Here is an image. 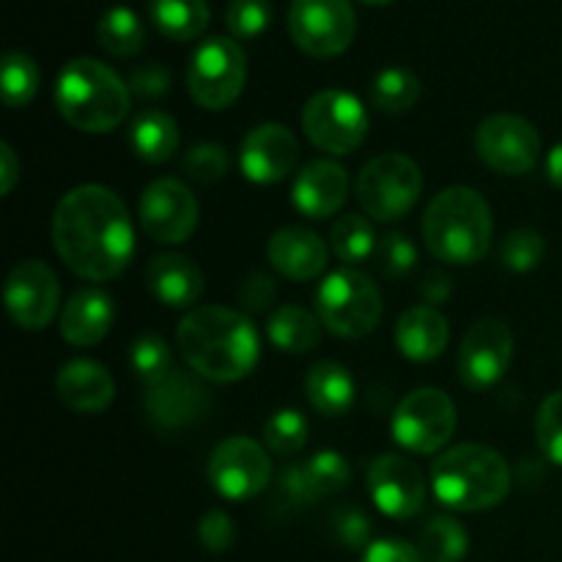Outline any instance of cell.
I'll use <instances>...</instances> for the list:
<instances>
[{"label": "cell", "instance_id": "6da1fadb", "mask_svg": "<svg viewBox=\"0 0 562 562\" xmlns=\"http://www.w3.org/2000/svg\"><path fill=\"white\" fill-rule=\"evenodd\" d=\"M53 245L77 278H119L135 252L130 212L113 190L82 184L66 192L53 214Z\"/></svg>", "mask_w": 562, "mask_h": 562}, {"label": "cell", "instance_id": "7a4b0ae2", "mask_svg": "<svg viewBox=\"0 0 562 562\" xmlns=\"http://www.w3.org/2000/svg\"><path fill=\"white\" fill-rule=\"evenodd\" d=\"M176 344L190 371L220 384L250 376L261 357V340L250 316L220 305H203L187 313Z\"/></svg>", "mask_w": 562, "mask_h": 562}, {"label": "cell", "instance_id": "3957f363", "mask_svg": "<svg viewBox=\"0 0 562 562\" xmlns=\"http://www.w3.org/2000/svg\"><path fill=\"white\" fill-rule=\"evenodd\" d=\"M423 236L434 258L456 267H472L483 261L492 247V206L472 187H448L428 203Z\"/></svg>", "mask_w": 562, "mask_h": 562}, {"label": "cell", "instance_id": "277c9868", "mask_svg": "<svg viewBox=\"0 0 562 562\" xmlns=\"http://www.w3.org/2000/svg\"><path fill=\"white\" fill-rule=\"evenodd\" d=\"M130 86L97 58H75L60 69L55 104L60 119L88 135H104L130 115Z\"/></svg>", "mask_w": 562, "mask_h": 562}, {"label": "cell", "instance_id": "5b68a950", "mask_svg": "<svg viewBox=\"0 0 562 562\" xmlns=\"http://www.w3.org/2000/svg\"><path fill=\"white\" fill-rule=\"evenodd\" d=\"M431 486L442 505L464 514L488 510L510 488L508 461L486 445H459L431 464Z\"/></svg>", "mask_w": 562, "mask_h": 562}, {"label": "cell", "instance_id": "8992f818", "mask_svg": "<svg viewBox=\"0 0 562 562\" xmlns=\"http://www.w3.org/2000/svg\"><path fill=\"white\" fill-rule=\"evenodd\" d=\"M316 311L324 327L338 338H366L382 322V294L360 269H338L324 278L316 294Z\"/></svg>", "mask_w": 562, "mask_h": 562}, {"label": "cell", "instance_id": "52a82bcc", "mask_svg": "<svg viewBox=\"0 0 562 562\" xmlns=\"http://www.w3.org/2000/svg\"><path fill=\"white\" fill-rule=\"evenodd\" d=\"M423 173L404 154H379L357 176V201L376 223H395L417 206Z\"/></svg>", "mask_w": 562, "mask_h": 562}, {"label": "cell", "instance_id": "ba28073f", "mask_svg": "<svg viewBox=\"0 0 562 562\" xmlns=\"http://www.w3.org/2000/svg\"><path fill=\"white\" fill-rule=\"evenodd\" d=\"M302 130L307 140L333 157L357 151L368 137V110L349 91H318L302 110Z\"/></svg>", "mask_w": 562, "mask_h": 562}, {"label": "cell", "instance_id": "9c48e42d", "mask_svg": "<svg viewBox=\"0 0 562 562\" xmlns=\"http://www.w3.org/2000/svg\"><path fill=\"white\" fill-rule=\"evenodd\" d=\"M247 80L245 49L234 38H209L192 53L187 69L190 97L206 110H225L239 99Z\"/></svg>", "mask_w": 562, "mask_h": 562}, {"label": "cell", "instance_id": "30bf717a", "mask_svg": "<svg viewBox=\"0 0 562 562\" xmlns=\"http://www.w3.org/2000/svg\"><path fill=\"white\" fill-rule=\"evenodd\" d=\"M456 404L448 393L420 387L406 395L393 415V437L409 453L431 456L456 434Z\"/></svg>", "mask_w": 562, "mask_h": 562}, {"label": "cell", "instance_id": "8fae6325", "mask_svg": "<svg viewBox=\"0 0 562 562\" xmlns=\"http://www.w3.org/2000/svg\"><path fill=\"white\" fill-rule=\"evenodd\" d=\"M289 31L302 53L313 58H335L355 42L357 16L349 0H294Z\"/></svg>", "mask_w": 562, "mask_h": 562}, {"label": "cell", "instance_id": "7c38bea8", "mask_svg": "<svg viewBox=\"0 0 562 562\" xmlns=\"http://www.w3.org/2000/svg\"><path fill=\"white\" fill-rule=\"evenodd\" d=\"M272 481L267 450L250 437H228L209 456V483L220 497L245 503L258 497Z\"/></svg>", "mask_w": 562, "mask_h": 562}, {"label": "cell", "instance_id": "4fadbf2b", "mask_svg": "<svg viewBox=\"0 0 562 562\" xmlns=\"http://www.w3.org/2000/svg\"><path fill=\"white\" fill-rule=\"evenodd\" d=\"M475 151L483 162L503 176H525L536 168L541 137L519 115H488L475 132Z\"/></svg>", "mask_w": 562, "mask_h": 562}, {"label": "cell", "instance_id": "5bb4252c", "mask_svg": "<svg viewBox=\"0 0 562 562\" xmlns=\"http://www.w3.org/2000/svg\"><path fill=\"white\" fill-rule=\"evenodd\" d=\"M514 360V333L499 318H483L467 329L459 349V382L472 393L492 390Z\"/></svg>", "mask_w": 562, "mask_h": 562}, {"label": "cell", "instance_id": "9a60e30c", "mask_svg": "<svg viewBox=\"0 0 562 562\" xmlns=\"http://www.w3.org/2000/svg\"><path fill=\"white\" fill-rule=\"evenodd\" d=\"M201 220V206L190 187L179 179H157L140 195L143 231L162 245L190 239Z\"/></svg>", "mask_w": 562, "mask_h": 562}, {"label": "cell", "instance_id": "2e32d148", "mask_svg": "<svg viewBox=\"0 0 562 562\" xmlns=\"http://www.w3.org/2000/svg\"><path fill=\"white\" fill-rule=\"evenodd\" d=\"M60 305V285L42 261H22L5 278V311L22 329H44Z\"/></svg>", "mask_w": 562, "mask_h": 562}, {"label": "cell", "instance_id": "e0dca14e", "mask_svg": "<svg viewBox=\"0 0 562 562\" xmlns=\"http://www.w3.org/2000/svg\"><path fill=\"white\" fill-rule=\"evenodd\" d=\"M368 492L376 508L390 519H412L426 503V481L420 467L398 453H382L371 461Z\"/></svg>", "mask_w": 562, "mask_h": 562}, {"label": "cell", "instance_id": "ac0fdd59", "mask_svg": "<svg viewBox=\"0 0 562 562\" xmlns=\"http://www.w3.org/2000/svg\"><path fill=\"white\" fill-rule=\"evenodd\" d=\"M209 409H212V395L201 379L187 371H173L146 393V417L159 431H184L198 426Z\"/></svg>", "mask_w": 562, "mask_h": 562}, {"label": "cell", "instance_id": "d6986e66", "mask_svg": "<svg viewBox=\"0 0 562 562\" xmlns=\"http://www.w3.org/2000/svg\"><path fill=\"white\" fill-rule=\"evenodd\" d=\"M300 159V143L283 124H261L241 140V173L252 184H278L289 179Z\"/></svg>", "mask_w": 562, "mask_h": 562}, {"label": "cell", "instance_id": "ffe728a7", "mask_svg": "<svg viewBox=\"0 0 562 562\" xmlns=\"http://www.w3.org/2000/svg\"><path fill=\"white\" fill-rule=\"evenodd\" d=\"M294 206L311 220H327L349 198V173L333 159H316L300 170L294 181Z\"/></svg>", "mask_w": 562, "mask_h": 562}, {"label": "cell", "instance_id": "44dd1931", "mask_svg": "<svg viewBox=\"0 0 562 562\" xmlns=\"http://www.w3.org/2000/svg\"><path fill=\"white\" fill-rule=\"evenodd\" d=\"M55 390L66 409L77 415H99L115 398V382L97 360H69L60 366Z\"/></svg>", "mask_w": 562, "mask_h": 562}, {"label": "cell", "instance_id": "7402d4cb", "mask_svg": "<svg viewBox=\"0 0 562 562\" xmlns=\"http://www.w3.org/2000/svg\"><path fill=\"white\" fill-rule=\"evenodd\" d=\"M327 241L316 231L300 228V225L280 228L267 245L269 263L294 283L318 278L327 269Z\"/></svg>", "mask_w": 562, "mask_h": 562}, {"label": "cell", "instance_id": "603a6c76", "mask_svg": "<svg viewBox=\"0 0 562 562\" xmlns=\"http://www.w3.org/2000/svg\"><path fill=\"white\" fill-rule=\"evenodd\" d=\"M146 285L165 307H192L203 294V272L192 258L162 252L146 267Z\"/></svg>", "mask_w": 562, "mask_h": 562}, {"label": "cell", "instance_id": "cb8c5ba5", "mask_svg": "<svg viewBox=\"0 0 562 562\" xmlns=\"http://www.w3.org/2000/svg\"><path fill=\"white\" fill-rule=\"evenodd\" d=\"M113 327V300L102 289H80L58 318L60 338L71 346H97Z\"/></svg>", "mask_w": 562, "mask_h": 562}, {"label": "cell", "instance_id": "d4e9b609", "mask_svg": "<svg viewBox=\"0 0 562 562\" xmlns=\"http://www.w3.org/2000/svg\"><path fill=\"white\" fill-rule=\"evenodd\" d=\"M450 327L439 307L415 305L395 324V344L412 362H431L448 349Z\"/></svg>", "mask_w": 562, "mask_h": 562}, {"label": "cell", "instance_id": "484cf974", "mask_svg": "<svg viewBox=\"0 0 562 562\" xmlns=\"http://www.w3.org/2000/svg\"><path fill=\"white\" fill-rule=\"evenodd\" d=\"M305 393L313 409L327 417H344L355 406V379L340 362L322 360L307 371Z\"/></svg>", "mask_w": 562, "mask_h": 562}, {"label": "cell", "instance_id": "4316f807", "mask_svg": "<svg viewBox=\"0 0 562 562\" xmlns=\"http://www.w3.org/2000/svg\"><path fill=\"white\" fill-rule=\"evenodd\" d=\"M130 146L143 162H168L179 148V124L162 110H143L132 119Z\"/></svg>", "mask_w": 562, "mask_h": 562}, {"label": "cell", "instance_id": "83f0119b", "mask_svg": "<svg viewBox=\"0 0 562 562\" xmlns=\"http://www.w3.org/2000/svg\"><path fill=\"white\" fill-rule=\"evenodd\" d=\"M322 318L300 305H283L269 316L267 335L280 351L307 355L322 344Z\"/></svg>", "mask_w": 562, "mask_h": 562}, {"label": "cell", "instance_id": "f1b7e54d", "mask_svg": "<svg viewBox=\"0 0 562 562\" xmlns=\"http://www.w3.org/2000/svg\"><path fill=\"white\" fill-rule=\"evenodd\" d=\"M148 11L154 27L173 42H192L209 25L206 0H151Z\"/></svg>", "mask_w": 562, "mask_h": 562}, {"label": "cell", "instance_id": "f546056e", "mask_svg": "<svg viewBox=\"0 0 562 562\" xmlns=\"http://www.w3.org/2000/svg\"><path fill=\"white\" fill-rule=\"evenodd\" d=\"M97 38L104 53L115 55V58H132L146 47V27L132 9L113 5L99 20Z\"/></svg>", "mask_w": 562, "mask_h": 562}, {"label": "cell", "instance_id": "4dcf8cb0", "mask_svg": "<svg viewBox=\"0 0 562 562\" xmlns=\"http://www.w3.org/2000/svg\"><path fill=\"white\" fill-rule=\"evenodd\" d=\"M379 236L366 214H344L329 228V247L349 267L368 261L376 252Z\"/></svg>", "mask_w": 562, "mask_h": 562}, {"label": "cell", "instance_id": "1f68e13d", "mask_svg": "<svg viewBox=\"0 0 562 562\" xmlns=\"http://www.w3.org/2000/svg\"><path fill=\"white\" fill-rule=\"evenodd\" d=\"M417 99H420V80H417L415 71L404 69V66H390L373 77L371 102L379 113H406Z\"/></svg>", "mask_w": 562, "mask_h": 562}, {"label": "cell", "instance_id": "d6a6232c", "mask_svg": "<svg viewBox=\"0 0 562 562\" xmlns=\"http://www.w3.org/2000/svg\"><path fill=\"white\" fill-rule=\"evenodd\" d=\"M417 549H420L426 562H461L467 558V549H470V536L456 519L439 516V519H431L423 527Z\"/></svg>", "mask_w": 562, "mask_h": 562}, {"label": "cell", "instance_id": "836d02e7", "mask_svg": "<svg viewBox=\"0 0 562 562\" xmlns=\"http://www.w3.org/2000/svg\"><path fill=\"white\" fill-rule=\"evenodd\" d=\"M38 66L31 55L11 49L3 58V75H0V88H3V102L9 108H25L38 93Z\"/></svg>", "mask_w": 562, "mask_h": 562}, {"label": "cell", "instance_id": "e575fe53", "mask_svg": "<svg viewBox=\"0 0 562 562\" xmlns=\"http://www.w3.org/2000/svg\"><path fill=\"white\" fill-rule=\"evenodd\" d=\"M302 472H305L307 488H311L316 503L322 497H333V494L344 492L351 481L349 461L340 453H335V450H322V453H316L307 464H302Z\"/></svg>", "mask_w": 562, "mask_h": 562}, {"label": "cell", "instance_id": "d590c367", "mask_svg": "<svg viewBox=\"0 0 562 562\" xmlns=\"http://www.w3.org/2000/svg\"><path fill=\"white\" fill-rule=\"evenodd\" d=\"M307 431H311V426L300 409H280L263 423V442L274 456L291 459L305 448Z\"/></svg>", "mask_w": 562, "mask_h": 562}, {"label": "cell", "instance_id": "8d00e7d4", "mask_svg": "<svg viewBox=\"0 0 562 562\" xmlns=\"http://www.w3.org/2000/svg\"><path fill=\"white\" fill-rule=\"evenodd\" d=\"M130 362L146 387H157L162 379L173 373V355L159 335H140L130 349Z\"/></svg>", "mask_w": 562, "mask_h": 562}, {"label": "cell", "instance_id": "74e56055", "mask_svg": "<svg viewBox=\"0 0 562 562\" xmlns=\"http://www.w3.org/2000/svg\"><path fill=\"white\" fill-rule=\"evenodd\" d=\"M547 256V241L538 231L516 228L499 245V261L510 272H532Z\"/></svg>", "mask_w": 562, "mask_h": 562}, {"label": "cell", "instance_id": "f35d334b", "mask_svg": "<svg viewBox=\"0 0 562 562\" xmlns=\"http://www.w3.org/2000/svg\"><path fill=\"white\" fill-rule=\"evenodd\" d=\"M272 22L269 0H231L225 11V25L236 38H256Z\"/></svg>", "mask_w": 562, "mask_h": 562}, {"label": "cell", "instance_id": "ab89813d", "mask_svg": "<svg viewBox=\"0 0 562 562\" xmlns=\"http://www.w3.org/2000/svg\"><path fill=\"white\" fill-rule=\"evenodd\" d=\"M231 168L228 151L217 143H198L184 154V173L201 184H217Z\"/></svg>", "mask_w": 562, "mask_h": 562}, {"label": "cell", "instance_id": "60d3db41", "mask_svg": "<svg viewBox=\"0 0 562 562\" xmlns=\"http://www.w3.org/2000/svg\"><path fill=\"white\" fill-rule=\"evenodd\" d=\"M536 437L543 459L562 467V390L543 398L536 417Z\"/></svg>", "mask_w": 562, "mask_h": 562}, {"label": "cell", "instance_id": "b9f144b4", "mask_svg": "<svg viewBox=\"0 0 562 562\" xmlns=\"http://www.w3.org/2000/svg\"><path fill=\"white\" fill-rule=\"evenodd\" d=\"M373 258L384 278H406L415 269L417 250L406 234H387L379 239Z\"/></svg>", "mask_w": 562, "mask_h": 562}, {"label": "cell", "instance_id": "7bdbcfd3", "mask_svg": "<svg viewBox=\"0 0 562 562\" xmlns=\"http://www.w3.org/2000/svg\"><path fill=\"white\" fill-rule=\"evenodd\" d=\"M329 525H333L335 538L344 543L346 549H362L371 547V521L355 505H344V508H335L329 516Z\"/></svg>", "mask_w": 562, "mask_h": 562}, {"label": "cell", "instance_id": "ee69618b", "mask_svg": "<svg viewBox=\"0 0 562 562\" xmlns=\"http://www.w3.org/2000/svg\"><path fill=\"white\" fill-rule=\"evenodd\" d=\"M239 307L245 316H252V313H263L274 305L278 300V283H274L272 274L263 272H252L245 283L239 285Z\"/></svg>", "mask_w": 562, "mask_h": 562}, {"label": "cell", "instance_id": "f6af8a7d", "mask_svg": "<svg viewBox=\"0 0 562 562\" xmlns=\"http://www.w3.org/2000/svg\"><path fill=\"white\" fill-rule=\"evenodd\" d=\"M198 538H201V543L209 552H228L231 543H234V521H231V516L223 514V510H209V514L198 521Z\"/></svg>", "mask_w": 562, "mask_h": 562}, {"label": "cell", "instance_id": "bcb514c9", "mask_svg": "<svg viewBox=\"0 0 562 562\" xmlns=\"http://www.w3.org/2000/svg\"><path fill=\"white\" fill-rule=\"evenodd\" d=\"M130 91L140 99H159L168 93L170 88V71L162 64H143L132 69L130 80H126Z\"/></svg>", "mask_w": 562, "mask_h": 562}, {"label": "cell", "instance_id": "7dc6e473", "mask_svg": "<svg viewBox=\"0 0 562 562\" xmlns=\"http://www.w3.org/2000/svg\"><path fill=\"white\" fill-rule=\"evenodd\" d=\"M362 562H426L420 549L412 547L406 541H395V538H384V541H373L366 549Z\"/></svg>", "mask_w": 562, "mask_h": 562}, {"label": "cell", "instance_id": "c3c4849f", "mask_svg": "<svg viewBox=\"0 0 562 562\" xmlns=\"http://www.w3.org/2000/svg\"><path fill=\"white\" fill-rule=\"evenodd\" d=\"M278 492L283 494L285 499H289V505H294V508H302V505H313L316 499H313L311 488H307V481H305V472H302V467H283L278 475Z\"/></svg>", "mask_w": 562, "mask_h": 562}, {"label": "cell", "instance_id": "681fc988", "mask_svg": "<svg viewBox=\"0 0 562 562\" xmlns=\"http://www.w3.org/2000/svg\"><path fill=\"white\" fill-rule=\"evenodd\" d=\"M450 291H453V285H450L448 274H442V272H426V274H423L420 294H423V300H426L431 307L448 302Z\"/></svg>", "mask_w": 562, "mask_h": 562}, {"label": "cell", "instance_id": "f907efd6", "mask_svg": "<svg viewBox=\"0 0 562 562\" xmlns=\"http://www.w3.org/2000/svg\"><path fill=\"white\" fill-rule=\"evenodd\" d=\"M20 173L22 165L20 159H16L14 148H11L9 143H3V146H0V190H3V195H11V192H14Z\"/></svg>", "mask_w": 562, "mask_h": 562}, {"label": "cell", "instance_id": "816d5d0a", "mask_svg": "<svg viewBox=\"0 0 562 562\" xmlns=\"http://www.w3.org/2000/svg\"><path fill=\"white\" fill-rule=\"evenodd\" d=\"M547 176H549V181H552L554 187H560V190H562V143H558V146L549 151Z\"/></svg>", "mask_w": 562, "mask_h": 562}, {"label": "cell", "instance_id": "f5cc1de1", "mask_svg": "<svg viewBox=\"0 0 562 562\" xmlns=\"http://www.w3.org/2000/svg\"><path fill=\"white\" fill-rule=\"evenodd\" d=\"M362 3H368V5H387V3H393V0H362Z\"/></svg>", "mask_w": 562, "mask_h": 562}]
</instances>
